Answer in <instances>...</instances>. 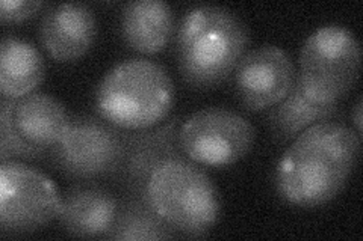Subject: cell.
Returning <instances> with one entry per match:
<instances>
[{"label": "cell", "mask_w": 363, "mask_h": 241, "mask_svg": "<svg viewBox=\"0 0 363 241\" xmlns=\"http://www.w3.org/2000/svg\"><path fill=\"white\" fill-rule=\"evenodd\" d=\"M362 137L339 121H323L300 133L280 157L274 182L279 196L301 208L335 199L353 174Z\"/></svg>", "instance_id": "6da1fadb"}, {"label": "cell", "mask_w": 363, "mask_h": 241, "mask_svg": "<svg viewBox=\"0 0 363 241\" xmlns=\"http://www.w3.org/2000/svg\"><path fill=\"white\" fill-rule=\"evenodd\" d=\"M247 45L245 23L232 9L194 6L182 18L176 33L180 74L192 88L218 86L235 71Z\"/></svg>", "instance_id": "7a4b0ae2"}, {"label": "cell", "mask_w": 363, "mask_h": 241, "mask_svg": "<svg viewBox=\"0 0 363 241\" xmlns=\"http://www.w3.org/2000/svg\"><path fill=\"white\" fill-rule=\"evenodd\" d=\"M176 98L173 78L157 62L133 57L113 65L96 90L100 118L123 130H145L161 124Z\"/></svg>", "instance_id": "3957f363"}, {"label": "cell", "mask_w": 363, "mask_h": 241, "mask_svg": "<svg viewBox=\"0 0 363 241\" xmlns=\"http://www.w3.org/2000/svg\"><path fill=\"white\" fill-rule=\"evenodd\" d=\"M143 198L177 237H203L220 221L218 189L206 172L186 158L173 157L157 165Z\"/></svg>", "instance_id": "277c9868"}, {"label": "cell", "mask_w": 363, "mask_h": 241, "mask_svg": "<svg viewBox=\"0 0 363 241\" xmlns=\"http://www.w3.org/2000/svg\"><path fill=\"white\" fill-rule=\"evenodd\" d=\"M297 78L308 97L339 105L360 76L362 47L350 29L330 25L316 29L300 50Z\"/></svg>", "instance_id": "5b68a950"}, {"label": "cell", "mask_w": 363, "mask_h": 241, "mask_svg": "<svg viewBox=\"0 0 363 241\" xmlns=\"http://www.w3.org/2000/svg\"><path fill=\"white\" fill-rule=\"evenodd\" d=\"M253 124L238 112L204 107L180 124L179 146L191 162L221 167L242 160L255 145Z\"/></svg>", "instance_id": "8992f818"}, {"label": "cell", "mask_w": 363, "mask_h": 241, "mask_svg": "<svg viewBox=\"0 0 363 241\" xmlns=\"http://www.w3.org/2000/svg\"><path fill=\"white\" fill-rule=\"evenodd\" d=\"M61 196L53 181L16 160L0 163V231L23 235L58 219Z\"/></svg>", "instance_id": "52a82bcc"}, {"label": "cell", "mask_w": 363, "mask_h": 241, "mask_svg": "<svg viewBox=\"0 0 363 241\" xmlns=\"http://www.w3.org/2000/svg\"><path fill=\"white\" fill-rule=\"evenodd\" d=\"M49 154L52 165L68 177L93 180L113 175L124 154V136L105 119L74 117Z\"/></svg>", "instance_id": "ba28073f"}, {"label": "cell", "mask_w": 363, "mask_h": 241, "mask_svg": "<svg viewBox=\"0 0 363 241\" xmlns=\"http://www.w3.org/2000/svg\"><path fill=\"white\" fill-rule=\"evenodd\" d=\"M297 70L279 45H259L244 53L235 68V89L248 110L269 109L286 97Z\"/></svg>", "instance_id": "9c48e42d"}, {"label": "cell", "mask_w": 363, "mask_h": 241, "mask_svg": "<svg viewBox=\"0 0 363 241\" xmlns=\"http://www.w3.org/2000/svg\"><path fill=\"white\" fill-rule=\"evenodd\" d=\"M0 114L28 145L45 153L60 142L70 121L58 98L38 90L20 98L2 95Z\"/></svg>", "instance_id": "30bf717a"}, {"label": "cell", "mask_w": 363, "mask_h": 241, "mask_svg": "<svg viewBox=\"0 0 363 241\" xmlns=\"http://www.w3.org/2000/svg\"><path fill=\"white\" fill-rule=\"evenodd\" d=\"M97 35L94 11L85 4L50 5L41 18L40 38L56 62H74L93 47Z\"/></svg>", "instance_id": "8fae6325"}, {"label": "cell", "mask_w": 363, "mask_h": 241, "mask_svg": "<svg viewBox=\"0 0 363 241\" xmlns=\"http://www.w3.org/2000/svg\"><path fill=\"white\" fill-rule=\"evenodd\" d=\"M179 127L177 119H173L155 130H136L138 133L124 136V154L113 175L128 189L143 196L153 169L168 158L180 157L177 153V148L180 149Z\"/></svg>", "instance_id": "7c38bea8"}, {"label": "cell", "mask_w": 363, "mask_h": 241, "mask_svg": "<svg viewBox=\"0 0 363 241\" xmlns=\"http://www.w3.org/2000/svg\"><path fill=\"white\" fill-rule=\"evenodd\" d=\"M118 201L97 184H76L61 196L58 221L67 234L81 238H106L116 222Z\"/></svg>", "instance_id": "4fadbf2b"}, {"label": "cell", "mask_w": 363, "mask_h": 241, "mask_svg": "<svg viewBox=\"0 0 363 241\" xmlns=\"http://www.w3.org/2000/svg\"><path fill=\"white\" fill-rule=\"evenodd\" d=\"M174 30V13L162 0H135L121 9V33L130 49L143 54L164 50Z\"/></svg>", "instance_id": "5bb4252c"}, {"label": "cell", "mask_w": 363, "mask_h": 241, "mask_svg": "<svg viewBox=\"0 0 363 241\" xmlns=\"http://www.w3.org/2000/svg\"><path fill=\"white\" fill-rule=\"evenodd\" d=\"M337 112L339 105H323L308 97L295 76L286 97L269 109L267 124L276 139L288 142L318 122L332 121Z\"/></svg>", "instance_id": "9a60e30c"}, {"label": "cell", "mask_w": 363, "mask_h": 241, "mask_svg": "<svg viewBox=\"0 0 363 241\" xmlns=\"http://www.w3.org/2000/svg\"><path fill=\"white\" fill-rule=\"evenodd\" d=\"M44 78L41 53L25 40L6 35L0 44V90L20 98L35 93Z\"/></svg>", "instance_id": "2e32d148"}, {"label": "cell", "mask_w": 363, "mask_h": 241, "mask_svg": "<svg viewBox=\"0 0 363 241\" xmlns=\"http://www.w3.org/2000/svg\"><path fill=\"white\" fill-rule=\"evenodd\" d=\"M177 237L143 196H135L118 206L116 222L108 240L143 241L169 240Z\"/></svg>", "instance_id": "e0dca14e"}, {"label": "cell", "mask_w": 363, "mask_h": 241, "mask_svg": "<svg viewBox=\"0 0 363 241\" xmlns=\"http://www.w3.org/2000/svg\"><path fill=\"white\" fill-rule=\"evenodd\" d=\"M45 151L38 148L28 145L17 131L13 129L9 121L0 114V160L8 162V160L18 157L25 160H37L43 157Z\"/></svg>", "instance_id": "ac0fdd59"}, {"label": "cell", "mask_w": 363, "mask_h": 241, "mask_svg": "<svg viewBox=\"0 0 363 241\" xmlns=\"http://www.w3.org/2000/svg\"><path fill=\"white\" fill-rule=\"evenodd\" d=\"M44 6L40 0H2L0 2V20L2 23H20L32 18Z\"/></svg>", "instance_id": "d6986e66"}, {"label": "cell", "mask_w": 363, "mask_h": 241, "mask_svg": "<svg viewBox=\"0 0 363 241\" xmlns=\"http://www.w3.org/2000/svg\"><path fill=\"white\" fill-rule=\"evenodd\" d=\"M362 112H363V100H362V97H359L357 98V101H356V105H354V109H353V113H351V118H353V124H354V127H356V133H357V136H360L362 137V130H363V127H362Z\"/></svg>", "instance_id": "ffe728a7"}]
</instances>
